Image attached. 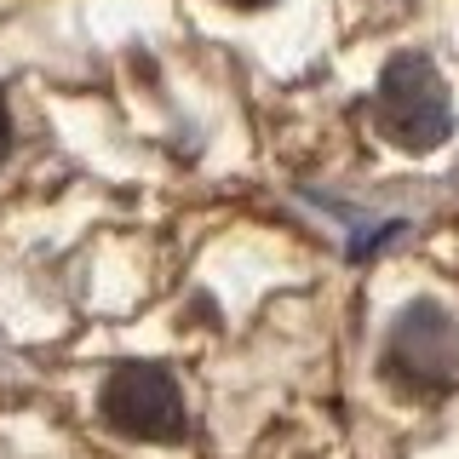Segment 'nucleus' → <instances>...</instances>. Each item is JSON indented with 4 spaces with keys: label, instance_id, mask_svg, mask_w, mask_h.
Segmentation results:
<instances>
[{
    "label": "nucleus",
    "instance_id": "nucleus-5",
    "mask_svg": "<svg viewBox=\"0 0 459 459\" xmlns=\"http://www.w3.org/2000/svg\"><path fill=\"white\" fill-rule=\"evenodd\" d=\"M230 6H241V12H258V6H270V0H230Z\"/></svg>",
    "mask_w": 459,
    "mask_h": 459
},
{
    "label": "nucleus",
    "instance_id": "nucleus-3",
    "mask_svg": "<svg viewBox=\"0 0 459 459\" xmlns=\"http://www.w3.org/2000/svg\"><path fill=\"white\" fill-rule=\"evenodd\" d=\"M98 420H104L115 437L126 442H155V448H172V442L190 437V402H184L178 379L155 362H121L98 391Z\"/></svg>",
    "mask_w": 459,
    "mask_h": 459
},
{
    "label": "nucleus",
    "instance_id": "nucleus-2",
    "mask_svg": "<svg viewBox=\"0 0 459 459\" xmlns=\"http://www.w3.org/2000/svg\"><path fill=\"white\" fill-rule=\"evenodd\" d=\"M373 126L408 155H430L448 143L454 104H448V81L437 75L430 57L402 52L385 64L379 86H373Z\"/></svg>",
    "mask_w": 459,
    "mask_h": 459
},
{
    "label": "nucleus",
    "instance_id": "nucleus-1",
    "mask_svg": "<svg viewBox=\"0 0 459 459\" xmlns=\"http://www.w3.org/2000/svg\"><path fill=\"white\" fill-rule=\"evenodd\" d=\"M385 385L413 402L448 396L459 385V310H448L442 299H413L396 310L391 333L379 351Z\"/></svg>",
    "mask_w": 459,
    "mask_h": 459
},
{
    "label": "nucleus",
    "instance_id": "nucleus-4",
    "mask_svg": "<svg viewBox=\"0 0 459 459\" xmlns=\"http://www.w3.org/2000/svg\"><path fill=\"white\" fill-rule=\"evenodd\" d=\"M12 155V109H6V98H0V161Z\"/></svg>",
    "mask_w": 459,
    "mask_h": 459
}]
</instances>
